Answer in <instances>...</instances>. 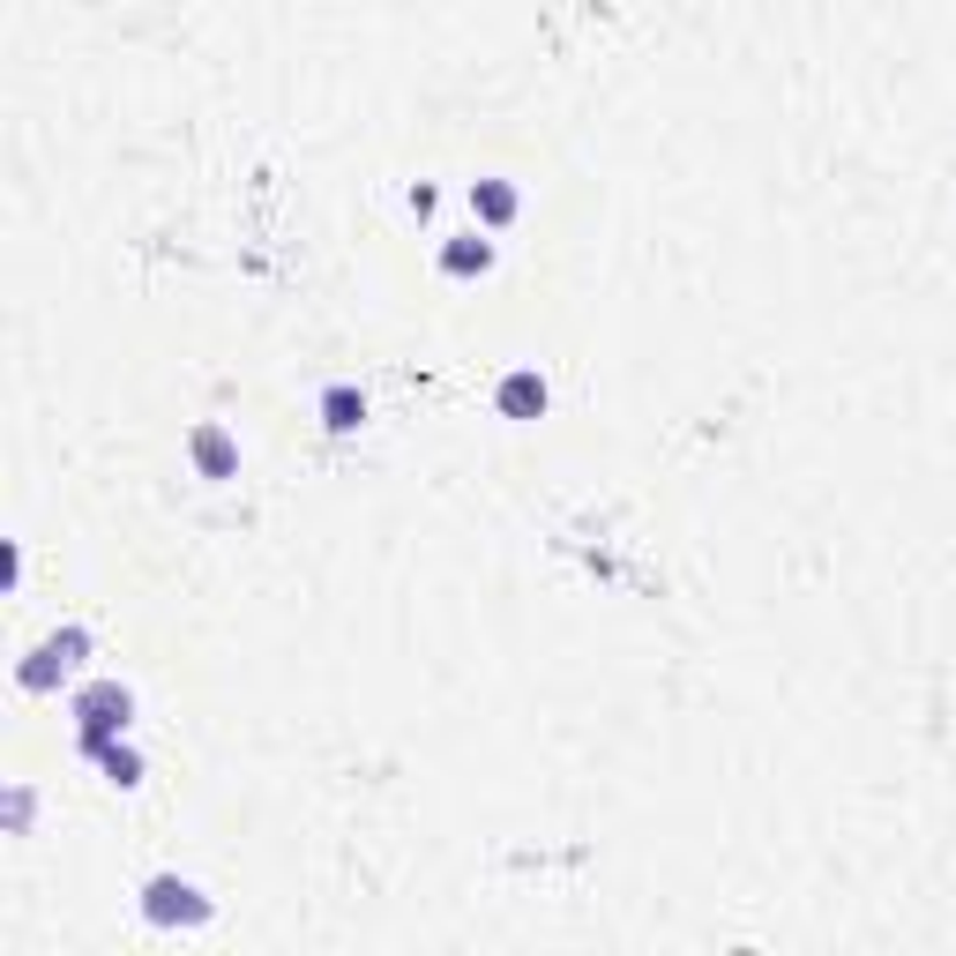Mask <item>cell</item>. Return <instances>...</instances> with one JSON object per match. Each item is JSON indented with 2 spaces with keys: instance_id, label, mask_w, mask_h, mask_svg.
I'll use <instances>...</instances> for the list:
<instances>
[{
  "instance_id": "cell-1",
  "label": "cell",
  "mask_w": 956,
  "mask_h": 956,
  "mask_svg": "<svg viewBox=\"0 0 956 956\" xmlns=\"http://www.w3.org/2000/svg\"><path fill=\"white\" fill-rule=\"evenodd\" d=\"M127 688H90L83 695V748L105 755V740H113V725H127Z\"/></svg>"
},
{
  "instance_id": "cell-2",
  "label": "cell",
  "mask_w": 956,
  "mask_h": 956,
  "mask_svg": "<svg viewBox=\"0 0 956 956\" xmlns=\"http://www.w3.org/2000/svg\"><path fill=\"white\" fill-rule=\"evenodd\" d=\"M76 658H83V627H68V635H53V643H45V650H38V666H23V688H53V680H60V672L76 666Z\"/></svg>"
},
{
  "instance_id": "cell-3",
  "label": "cell",
  "mask_w": 956,
  "mask_h": 956,
  "mask_svg": "<svg viewBox=\"0 0 956 956\" xmlns=\"http://www.w3.org/2000/svg\"><path fill=\"white\" fill-rule=\"evenodd\" d=\"M203 912H209V905L187 889V882H172V874H165V882H150V919H203Z\"/></svg>"
},
{
  "instance_id": "cell-4",
  "label": "cell",
  "mask_w": 956,
  "mask_h": 956,
  "mask_svg": "<svg viewBox=\"0 0 956 956\" xmlns=\"http://www.w3.org/2000/svg\"><path fill=\"white\" fill-rule=\"evenodd\" d=\"M195 457H203L209 479H224V471H232V441H224L217 426H203V434H195Z\"/></svg>"
},
{
  "instance_id": "cell-5",
  "label": "cell",
  "mask_w": 956,
  "mask_h": 956,
  "mask_svg": "<svg viewBox=\"0 0 956 956\" xmlns=\"http://www.w3.org/2000/svg\"><path fill=\"white\" fill-rule=\"evenodd\" d=\"M500 404H508V412H545V381L516 375V381H508V389H500Z\"/></svg>"
},
{
  "instance_id": "cell-6",
  "label": "cell",
  "mask_w": 956,
  "mask_h": 956,
  "mask_svg": "<svg viewBox=\"0 0 956 956\" xmlns=\"http://www.w3.org/2000/svg\"><path fill=\"white\" fill-rule=\"evenodd\" d=\"M322 412H330V426H359V412H367V404H359L352 389H330V404H322Z\"/></svg>"
},
{
  "instance_id": "cell-7",
  "label": "cell",
  "mask_w": 956,
  "mask_h": 956,
  "mask_svg": "<svg viewBox=\"0 0 956 956\" xmlns=\"http://www.w3.org/2000/svg\"><path fill=\"white\" fill-rule=\"evenodd\" d=\"M486 262H494V247H486V240H479V247H449V269H457V277L486 269Z\"/></svg>"
},
{
  "instance_id": "cell-8",
  "label": "cell",
  "mask_w": 956,
  "mask_h": 956,
  "mask_svg": "<svg viewBox=\"0 0 956 956\" xmlns=\"http://www.w3.org/2000/svg\"><path fill=\"white\" fill-rule=\"evenodd\" d=\"M471 203L486 209V217H508V209H516V195H508V187H471Z\"/></svg>"
}]
</instances>
